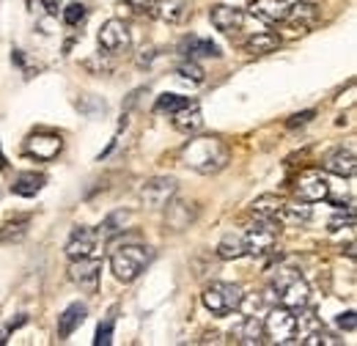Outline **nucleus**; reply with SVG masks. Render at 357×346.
Returning a JSON list of instances; mask_svg holds the SVG:
<instances>
[{"label":"nucleus","mask_w":357,"mask_h":346,"mask_svg":"<svg viewBox=\"0 0 357 346\" xmlns=\"http://www.w3.org/2000/svg\"><path fill=\"white\" fill-rule=\"evenodd\" d=\"M228 146H225L220 137L215 135H204V137H195L190 140L184 149H181V163L187 168H192L195 173H204V176H212V173L223 171L228 165Z\"/></svg>","instance_id":"obj_1"},{"label":"nucleus","mask_w":357,"mask_h":346,"mask_svg":"<svg viewBox=\"0 0 357 346\" xmlns=\"http://www.w3.org/2000/svg\"><path fill=\"white\" fill-rule=\"evenodd\" d=\"M272 292H275V300L278 303L283 305V308H291V310H305L308 303H311V286L291 266L275 269V275H272Z\"/></svg>","instance_id":"obj_2"},{"label":"nucleus","mask_w":357,"mask_h":346,"mask_svg":"<svg viewBox=\"0 0 357 346\" xmlns=\"http://www.w3.org/2000/svg\"><path fill=\"white\" fill-rule=\"evenodd\" d=\"M151 256L154 253L146 245H124V248H116L110 253V269L121 283H132V280L140 278V272L149 266Z\"/></svg>","instance_id":"obj_3"},{"label":"nucleus","mask_w":357,"mask_h":346,"mask_svg":"<svg viewBox=\"0 0 357 346\" xmlns=\"http://www.w3.org/2000/svg\"><path fill=\"white\" fill-rule=\"evenodd\" d=\"M201 300L206 305V310H212L215 316H225V313H234L242 308V289L234 286V283H223V280H215L204 289Z\"/></svg>","instance_id":"obj_4"},{"label":"nucleus","mask_w":357,"mask_h":346,"mask_svg":"<svg viewBox=\"0 0 357 346\" xmlns=\"http://www.w3.org/2000/svg\"><path fill=\"white\" fill-rule=\"evenodd\" d=\"M259 223L250 225V231L245 234V250L250 256H264L272 250V245L278 242L280 234V223L275 217H256Z\"/></svg>","instance_id":"obj_5"},{"label":"nucleus","mask_w":357,"mask_h":346,"mask_svg":"<svg viewBox=\"0 0 357 346\" xmlns=\"http://www.w3.org/2000/svg\"><path fill=\"white\" fill-rule=\"evenodd\" d=\"M264 333L275 344H291L297 341V310L291 308H272L264 322Z\"/></svg>","instance_id":"obj_6"},{"label":"nucleus","mask_w":357,"mask_h":346,"mask_svg":"<svg viewBox=\"0 0 357 346\" xmlns=\"http://www.w3.org/2000/svg\"><path fill=\"white\" fill-rule=\"evenodd\" d=\"M294 193L300 201L305 204H319V201H327L330 198V179L324 171H316V168H308L297 176L294 181Z\"/></svg>","instance_id":"obj_7"},{"label":"nucleus","mask_w":357,"mask_h":346,"mask_svg":"<svg viewBox=\"0 0 357 346\" xmlns=\"http://www.w3.org/2000/svg\"><path fill=\"white\" fill-rule=\"evenodd\" d=\"M174 195H176V179L171 176H154L140 187V201L149 209H165Z\"/></svg>","instance_id":"obj_8"},{"label":"nucleus","mask_w":357,"mask_h":346,"mask_svg":"<svg viewBox=\"0 0 357 346\" xmlns=\"http://www.w3.org/2000/svg\"><path fill=\"white\" fill-rule=\"evenodd\" d=\"M99 275H102V261L99 259H91V256H86V259H72L69 278L86 294H96L99 292Z\"/></svg>","instance_id":"obj_9"},{"label":"nucleus","mask_w":357,"mask_h":346,"mask_svg":"<svg viewBox=\"0 0 357 346\" xmlns=\"http://www.w3.org/2000/svg\"><path fill=\"white\" fill-rule=\"evenodd\" d=\"M61 149H63V140L55 132H36L25 140V154L36 160H52L61 154Z\"/></svg>","instance_id":"obj_10"},{"label":"nucleus","mask_w":357,"mask_h":346,"mask_svg":"<svg viewBox=\"0 0 357 346\" xmlns=\"http://www.w3.org/2000/svg\"><path fill=\"white\" fill-rule=\"evenodd\" d=\"M130 42L132 39H130V28L124 20H107L99 31V47L105 52H121L130 47Z\"/></svg>","instance_id":"obj_11"},{"label":"nucleus","mask_w":357,"mask_h":346,"mask_svg":"<svg viewBox=\"0 0 357 346\" xmlns=\"http://www.w3.org/2000/svg\"><path fill=\"white\" fill-rule=\"evenodd\" d=\"M283 22L294 31H311L319 22V8L308 3V0H300V3H289V11L283 17Z\"/></svg>","instance_id":"obj_12"},{"label":"nucleus","mask_w":357,"mask_h":346,"mask_svg":"<svg viewBox=\"0 0 357 346\" xmlns=\"http://www.w3.org/2000/svg\"><path fill=\"white\" fill-rule=\"evenodd\" d=\"M355 168H357V160H355V149L352 146H338L335 151H330L327 157H324V171L327 173H335V176H341V179H349V176H355Z\"/></svg>","instance_id":"obj_13"},{"label":"nucleus","mask_w":357,"mask_h":346,"mask_svg":"<svg viewBox=\"0 0 357 346\" xmlns=\"http://www.w3.org/2000/svg\"><path fill=\"white\" fill-rule=\"evenodd\" d=\"M209 20H212V25L220 31V33H236L239 28H242V22H245V14H242V8H234V6H212V11H209Z\"/></svg>","instance_id":"obj_14"},{"label":"nucleus","mask_w":357,"mask_h":346,"mask_svg":"<svg viewBox=\"0 0 357 346\" xmlns=\"http://www.w3.org/2000/svg\"><path fill=\"white\" fill-rule=\"evenodd\" d=\"M96 239H99V234L93 228H86V225L75 228L72 236H69V242H66V256L69 259H86V256L93 253Z\"/></svg>","instance_id":"obj_15"},{"label":"nucleus","mask_w":357,"mask_h":346,"mask_svg":"<svg viewBox=\"0 0 357 346\" xmlns=\"http://www.w3.org/2000/svg\"><path fill=\"white\" fill-rule=\"evenodd\" d=\"M178 52H184L187 58H220V47L212 42V39H204V36H187L178 44Z\"/></svg>","instance_id":"obj_16"},{"label":"nucleus","mask_w":357,"mask_h":346,"mask_svg":"<svg viewBox=\"0 0 357 346\" xmlns=\"http://www.w3.org/2000/svg\"><path fill=\"white\" fill-rule=\"evenodd\" d=\"M286 11H289V0H253L250 3V14L264 22H283Z\"/></svg>","instance_id":"obj_17"},{"label":"nucleus","mask_w":357,"mask_h":346,"mask_svg":"<svg viewBox=\"0 0 357 346\" xmlns=\"http://www.w3.org/2000/svg\"><path fill=\"white\" fill-rule=\"evenodd\" d=\"M86 305L83 303H72L61 316H58V338H69L83 322H86Z\"/></svg>","instance_id":"obj_18"},{"label":"nucleus","mask_w":357,"mask_h":346,"mask_svg":"<svg viewBox=\"0 0 357 346\" xmlns=\"http://www.w3.org/2000/svg\"><path fill=\"white\" fill-rule=\"evenodd\" d=\"M151 11H154L162 22L178 25V22L187 17V11H190V0H157Z\"/></svg>","instance_id":"obj_19"},{"label":"nucleus","mask_w":357,"mask_h":346,"mask_svg":"<svg viewBox=\"0 0 357 346\" xmlns=\"http://www.w3.org/2000/svg\"><path fill=\"white\" fill-rule=\"evenodd\" d=\"M280 44H283L280 33H275V31H261V33H253V36L245 42V52H248V55H269V52H275Z\"/></svg>","instance_id":"obj_20"},{"label":"nucleus","mask_w":357,"mask_h":346,"mask_svg":"<svg viewBox=\"0 0 357 346\" xmlns=\"http://www.w3.org/2000/svg\"><path fill=\"white\" fill-rule=\"evenodd\" d=\"M171 119H174V127H176L178 132H184V135L198 132L204 127V116H201V107H198L195 102L187 105V107H181V110H176Z\"/></svg>","instance_id":"obj_21"},{"label":"nucleus","mask_w":357,"mask_h":346,"mask_svg":"<svg viewBox=\"0 0 357 346\" xmlns=\"http://www.w3.org/2000/svg\"><path fill=\"white\" fill-rule=\"evenodd\" d=\"M47 184V179L42 173L36 171H28V173H20L11 184V193L14 195H22V198H33L36 193H42V187Z\"/></svg>","instance_id":"obj_22"},{"label":"nucleus","mask_w":357,"mask_h":346,"mask_svg":"<svg viewBox=\"0 0 357 346\" xmlns=\"http://www.w3.org/2000/svg\"><path fill=\"white\" fill-rule=\"evenodd\" d=\"M308 220H311V206L305 201L303 204H286L283 201V206L278 212V223H286V225H303Z\"/></svg>","instance_id":"obj_23"},{"label":"nucleus","mask_w":357,"mask_h":346,"mask_svg":"<svg viewBox=\"0 0 357 346\" xmlns=\"http://www.w3.org/2000/svg\"><path fill=\"white\" fill-rule=\"evenodd\" d=\"M28 223H31V217H14V220H8L3 228H0V245H11V242H22L25 239V234H28Z\"/></svg>","instance_id":"obj_24"},{"label":"nucleus","mask_w":357,"mask_h":346,"mask_svg":"<svg viewBox=\"0 0 357 346\" xmlns=\"http://www.w3.org/2000/svg\"><path fill=\"white\" fill-rule=\"evenodd\" d=\"M190 206H192V204H181V201L171 204V201H168V215H165V223H168L171 228H176V231L187 228V225L192 223V217H195V209H190Z\"/></svg>","instance_id":"obj_25"},{"label":"nucleus","mask_w":357,"mask_h":346,"mask_svg":"<svg viewBox=\"0 0 357 346\" xmlns=\"http://www.w3.org/2000/svg\"><path fill=\"white\" fill-rule=\"evenodd\" d=\"M248 250H245V236H239V234H228L220 239V245H218V256L223 261H234V259H242Z\"/></svg>","instance_id":"obj_26"},{"label":"nucleus","mask_w":357,"mask_h":346,"mask_svg":"<svg viewBox=\"0 0 357 346\" xmlns=\"http://www.w3.org/2000/svg\"><path fill=\"white\" fill-rule=\"evenodd\" d=\"M239 344H264V322H259L256 316L245 319V324L239 327Z\"/></svg>","instance_id":"obj_27"},{"label":"nucleus","mask_w":357,"mask_h":346,"mask_svg":"<svg viewBox=\"0 0 357 346\" xmlns=\"http://www.w3.org/2000/svg\"><path fill=\"white\" fill-rule=\"evenodd\" d=\"M280 206H283V201H280L278 195H261V198H256V201H253L250 212H253L256 217H275V220H278Z\"/></svg>","instance_id":"obj_28"},{"label":"nucleus","mask_w":357,"mask_h":346,"mask_svg":"<svg viewBox=\"0 0 357 346\" xmlns=\"http://www.w3.org/2000/svg\"><path fill=\"white\" fill-rule=\"evenodd\" d=\"M187 105H192V99L178 96V93H162V96L157 99V105H154V113H168V116H174L176 110L187 107Z\"/></svg>","instance_id":"obj_29"},{"label":"nucleus","mask_w":357,"mask_h":346,"mask_svg":"<svg viewBox=\"0 0 357 346\" xmlns=\"http://www.w3.org/2000/svg\"><path fill=\"white\" fill-rule=\"evenodd\" d=\"M127 217H130V212H113V215H110L107 220H105V223H102V225H99V231H96V234H99L102 239H110V236H116V234L124 228Z\"/></svg>","instance_id":"obj_30"},{"label":"nucleus","mask_w":357,"mask_h":346,"mask_svg":"<svg viewBox=\"0 0 357 346\" xmlns=\"http://www.w3.org/2000/svg\"><path fill=\"white\" fill-rule=\"evenodd\" d=\"M176 75L178 77H184V80H190V83H204V80H206V72L195 63V58L181 61V63L176 66Z\"/></svg>","instance_id":"obj_31"},{"label":"nucleus","mask_w":357,"mask_h":346,"mask_svg":"<svg viewBox=\"0 0 357 346\" xmlns=\"http://www.w3.org/2000/svg\"><path fill=\"white\" fill-rule=\"evenodd\" d=\"M86 17H89V8H86L83 3H69V6L63 8V22L72 25V28H77L80 22H86Z\"/></svg>","instance_id":"obj_32"},{"label":"nucleus","mask_w":357,"mask_h":346,"mask_svg":"<svg viewBox=\"0 0 357 346\" xmlns=\"http://www.w3.org/2000/svg\"><path fill=\"white\" fill-rule=\"evenodd\" d=\"M341 225H347V228L355 225V209L352 206H347V215H335L330 220V231H341Z\"/></svg>","instance_id":"obj_33"},{"label":"nucleus","mask_w":357,"mask_h":346,"mask_svg":"<svg viewBox=\"0 0 357 346\" xmlns=\"http://www.w3.org/2000/svg\"><path fill=\"white\" fill-rule=\"evenodd\" d=\"M113 341V319H107L105 324H99V330H96V338H93V344L96 346H107Z\"/></svg>","instance_id":"obj_34"},{"label":"nucleus","mask_w":357,"mask_h":346,"mask_svg":"<svg viewBox=\"0 0 357 346\" xmlns=\"http://www.w3.org/2000/svg\"><path fill=\"white\" fill-rule=\"evenodd\" d=\"M313 116H316L313 110H303V113H297V116H291V119H289L286 124H289V130H294V127H305V124L311 121Z\"/></svg>","instance_id":"obj_35"},{"label":"nucleus","mask_w":357,"mask_h":346,"mask_svg":"<svg viewBox=\"0 0 357 346\" xmlns=\"http://www.w3.org/2000/svg\"><path fill=\"white\" fill-rule=\"evenodd\" d=\"M338 327H341V330H347V333H355V327H357L355 310H347V313H341V316H338Z\"/></svg>","instance_id":"obj_36"},{"label":"nucleus","mask_w":357,"mask_h":346,"mask_svg":"<svg viewBox=\"0 0 357 346\" xmlns=\"http://www.w3.org/2000/svg\"><path fill=\"white\" fill-rule=\"evenodd\" d=\"M124 3H127V6H132L135 11H151L157 0H124Z\"/></svg>","instance_id":"obj_37"},{"label":"nucleus","mask_w":357,"mask_h":346,"mask_svg":"<svg viewBox=\"0 0 357 346\" xmlns=\"http://www.w3.org/2000/svg\"><path fill=\"white\" fill-rule=\"evenodd\" d=\"M39 3L45 6V8H47V14H52V17H55V14L61 11V3H58V0H39Z\"/></svg>","instance_id":"obj_38"}]
</instances>
